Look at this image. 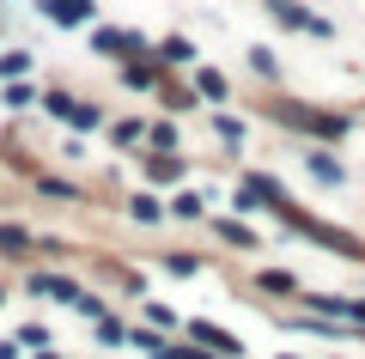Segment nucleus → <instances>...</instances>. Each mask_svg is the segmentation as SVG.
Wrapping results in <instances>:
<instances>
[{"instance_id": "obj_2", "label": "nucleus", "mask_w": 365, "mask_h": 359, "mask_svg": "<svg viewBox=\"0 0 365 359\" xmlns=\"http://www.w3.org/2000/svg\"><path fill=\"white\" fill-rule=\"evenodd\" d=\"M268 13L280 19V25H292V31H317V37H329V25H323V19H311L299 0H268Z\"/></svg>"}, {"instance_id": "obj_8", "label": "nucleus", "mask_w": 365, "mask_h": 359, "mask_svg": "<svg viewBox=\"0 0 365 359\" xmlns=\"http://www.w3.org/2000/svg\"><path fill=\"white\" fill-rule=\"evenodd\" d=\"M304 165H311L323 183H341V165H335V158H323V153H304Z\"/></svg>"}, {"instance_id": "obj_13", "label": "nucleus", "mask_w": 365, "mask_h": 359, "mask_svg": "<svg viewBox=\"0 0 365 359\" xmlns=\"http://www.w3.org/2000/svg\"><path fill=\"white\" fill-rule=\"evenodd\" d=\"M170 213H177V219H195V213H201V195H177V207H170Z\"/></svg>"}, {"instance_id": "obj_4", "label": "nucleus", "mask_w": 365, "mask_h": 359, "mask_svg": "<svg viewBox=\"0 0 365 359\" xmlns=\"http://www.w3.org/2000/svg\"><path fill=\"white\" fill-rule=\"evenodd\" d=\"M287 122H299V128H317V134H347V116H317V110H280Z\"/></svg>"}, {"instance_id": "obj_5", "label": "nucleus", "mask_w": 365, "mask_h": 359, "mask_svg": "<svg viewBox=\"0 0 365 359\" xmlns=\"http://www.w3.org/2000/svg\"><path fill=\"white\" fill-rule=\"evenodd\" d=\"M195 341H207L213 353H225V359H237L244 347H237V335H225V329H213V323H195Z\"/></svg>"}, {"instance_id": "obj_14", "label": "nucleus", "mask_w": 365, "mask_h": 359, "mask_svg": "<svg viewBox=\"0 0 365 359\" xmlns=\"http://www.w3.org/2000/svg\"><path fill=\"white\" fill-rule=\"evenodd\" d=\"M134 219H146V226L158 219V201H153V195H134Z\"/></svg>"}, {"instance_id": "obj_10", "label": "nucleus", "mask_w": 365, "mask_h": 359, "mask_svg": "<svg viewBox=\"0 0 365 359\" xmlns=\"http://www.w3.org/2000/svg\"><path fill=\"white\" fill-rule=\"evenodd\" d=\"M195 86H201V98H225V79L213 74V67H201V74H195Z\"/></svg>"}, {"instance_id": "obj_9", "label": "nucleus", "mask_w": 365, "mask_h": 359, "mask_svg": "<svg viewBox=\"0 0 365 359\" xmlns=\"http://www.w3.org/2000/svg\"><path fill=\"white\" fill-rule=\"evenodd\" d=\"M31 286H37V293H49V298H61V305H67V298H79V293H73V286H67V280H49V274H37V280H31Z\"/></svg>"}, {"instance_id": "obj_7", "label": "nucleus", "mask_w": 365, "mask_h": 359, "mask_svg": "<svg viewBox=\"0 0 365 359\" xmlns=\"http://www.w3.org/2000/svg\"><path fill=\"white\" fill-rule=\"evenodd\" d=\"M0 74H6V79H25V74H31V55H25V49L0 55Z\"/></svg>"}, {"instance_id": "obj_3", "label": "nucleus", "mask_w": 365, "mask_h": 359, "mask_svg": "<svg viewBox=\"0 0 365 359\" xmlns=\"http://www.w3.org/2000/svg\"><path fill=\"white\" fill-rule=\"evenodd\" d=\"M43 19H49V25H86L91 0H43Z\"/></svg>"}, {"instance_id": "obj_11", "label": "nucleus", "mask_w": 365, "mask_h": 359, "mask_svg": "<svg viewBox=\"0 0 365 359\" xmlns=\"http://www.w3.org/2000/svg\"><path fill=\"white\" fill-rule=\"evenodd\" d=\"M67 122H73V128H98V103H73Z\"/></svg>"}, {"instance_id": "obj_12", "label": "nucleus", "mask_w": 365, "mask_h": 359, "mask_svg": "<svg viewBox=\"0 0 365 359\" xmlns=\"http://www.w3.org/2000/svg\"><path fill=\"white\" fill-rule=\"evenodd\" d=\"M31 244V238H25V231H19V226H0V250H6V256H19V250H25Z\"/></svg>"}, {"instance_id": "obj_1", "label": "nucleus", "mask_w": 365, "mask_h": 359, "mask_svg": "<svg viewBox=\"0 0 365 359\" xmlns=\"http://www.w3.org/2000/svg\"><path fill=\"white\" fill-rule=\"evenodd\" d=\"M299 231H311L317 244H329L335 256H365V244H359V238H347V231H335V226H317V219H299Z\"/></svg>"}, {"instance_id": "obj_6", "label": "nucleus", "mask_w": 365, "mask_h": 359, "mask_svg": "<svg viewBox=\"0 0 365 359\" xmlns=\"http://www.w3.org/2000/svg\"><path fill=\"white\" fill-rule=\"evenodd\" d=\"M158 61H170V67H189V61H195V49H189L182 37H165V43H158Z\"/></svg>"}]
</instances>
